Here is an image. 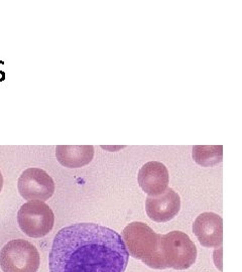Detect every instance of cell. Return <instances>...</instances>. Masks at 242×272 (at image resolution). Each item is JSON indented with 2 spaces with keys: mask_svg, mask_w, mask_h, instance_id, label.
I'll return each instance as SVG.
<instances>
[{
  "mask_svg": "<svg viewBox=\"0 0 242 272\" xmlns=\"http://www.w3.org/2000/svg\"><path fill=\"white\" fill-rule=\"evenodd\" d=\"M193 232L202 246L208 248L221 246L223 241L222 218L215 213H202L194 222Z\"/></svg>",
  "mask_w": 242,
  "mask_h": 272,
  "instance_id": "cell-8",
  "label": "cell"
},
{
  "mask_svg": "<svg viewBox=\"0 0 242 272\" xmlns=\"http://www.w3.org/2000/svg\"><path fill=\"white\" fill-rule=\"evenodd\" d=\"M39 264L38 249L26 240H11L0 251V267L3 272H36Z\"/></svg>",
  "mask_w": 242,
  "mask_h": 272,
  "instance_id": "cell-4",
  "label": "cell"
},
{
  "mask_svg": "<svg viewBox=\"0 0 242 272\" xmlns=\"http://www.w3.org/2000/svg\"><path fill=\"white\" fill-rule=\"evenodd\" d=\"M2 188H3V175L1 174V171H0V193H1Z\"/></svg>",
  "mask_w": 242,
  "mask_h": 272,
  "instance_id": "cell-12",
  "label": "cell"
},
{
  "mask_svg": "<svg viewBox=\"0 0 242 272\" xmlns=\"http://www.w3.org/2000/svg\"><path fill=\"white\" fill-rule=\"evenodd\" d=\"M94 153L92 145H59L56 147L58 161L68 169H79L89 164Z\"/></svg>",
  "mask_w": 242,
  "mask_h": 272,
  "instance_id": "cell-10",
  "label": "cell"
},
{
  "mask_svg": "<svg viewBox=\"0 0 242 272\" xmlns=\"http://www.w3.org/2000/svg\"><path fill=\"white\" fill-rule=\"evenodd\" d=\"M223 147L217 146V145H211V146H206V145H196L193 147V155L194 160L198 163V164L208 167L215 165L217 163L222 161V152Z\"/></svg>",
  "mask_w": 242,
  "mask_h": 272,
  "instance_id": "cell-11",
  "label": "cell"
},
{
  "mask_svg": "<svg viewBox=\"0 0 242 272\" xmlns=\"http://www.w3.org/2000/svg\"><path fill=\"white\" fill-rule=\"evenodd\" d=\"M19 228L26 236L42 238L54 228V215L44 202L29 201L23 204L17 213Z\"/></svg>",
  "mask_w": 242,
  "mask_h": 272,
  "instance_id": "cell-5",
  "label": "cell"
},
{
  "mask_svg": "<svg viewBox=\"0 0 242 272\" xmlns=\"http://www.w3.org/2000/svg\"><path fill=\"white\" fill-rule=\"evenodd\" d=\"M20 196L26 201L45 202L54 193V183L47 171L29 167L20 174L17 181Z\"/></svg>",
  "mask_w": 242,
  "mask_h": 272,
  "instance_id": "cell-6",
  "label": "cell"
},
{
  "mask_svg": "<svg viewBox=\"0 0 242 272\" xmlns=\"http://www.w3.org/2000/svg\"><path fill=\"white\" fill-rule=\"evenodd\" d=\"M137 179L145 194L149 197H156L167 190L170 175L166 165L162 162L149 161L140 167Z\"/></svg>",
  "mask_w": 242,
  "mask_h": 272,
  "instance_id": "cell-9",
  "label": "cell"
},
{
  "mask_svg": "<svg viewBox=\"0 0 242 272\" xmlns=\"http://www.w3.org/2000/svg\"><path fill=\"white\" fill-rule=\"evenodd\" d=\"M129 253L121 236L108 227L78 223L54 236L49 272H125Z\"/></svg>",
  "mask_w": 242,
  "mask_h": 272,
  "instance_id": "cell-1",
  "label": "cell"
},
{
  "mask_svg": "<svg viewBox=\"0 0 242 272\" xmlns=\"http://www.w3.org/2000/svg\"><path fill=\"white\" fill-rule=\"evenodd\" d=\"M159 238L161 234H157L142 222H132L122 232V239L128 253L153 269H161L158 257Z\"/></svg>",
  "mask_w": 242,
  "mask_h": 272,
  "instance_id": "cell-2",
  "label": "cell"
},
{
  "mask_svg": "<svg viewBox=\"0 0 242 272\" xmlns=\"http://www.w3.org/2000/svg\"><path fill=\"white\" fill-rule=\"evenodd\" d=\"M180 209L181 198L171 188L158 196H148L145 201V211L148 218L157 223L171 221L178 215Z\"/></svg>",
  "mask_w": 242,
  "mask_h": 272,
  "instance_id": "cell-7",
  "label": "cell"
},
{
  "mask_svg": "<svg viewBox=\"0 0 242 272\" xmlns=\"http://www.w3.org/2000/svg\"><path fill=\"white\" fill-rule=\"evenodd\" d=\"M159 268L188 269L197 259V248L186 233L172 231L159 238Z\"/></svg>",
  "mask_w": 242,
  "mask_h": 272,
  "instance_id": "cell-3",
  "label": "cell"
}]
</instances>
